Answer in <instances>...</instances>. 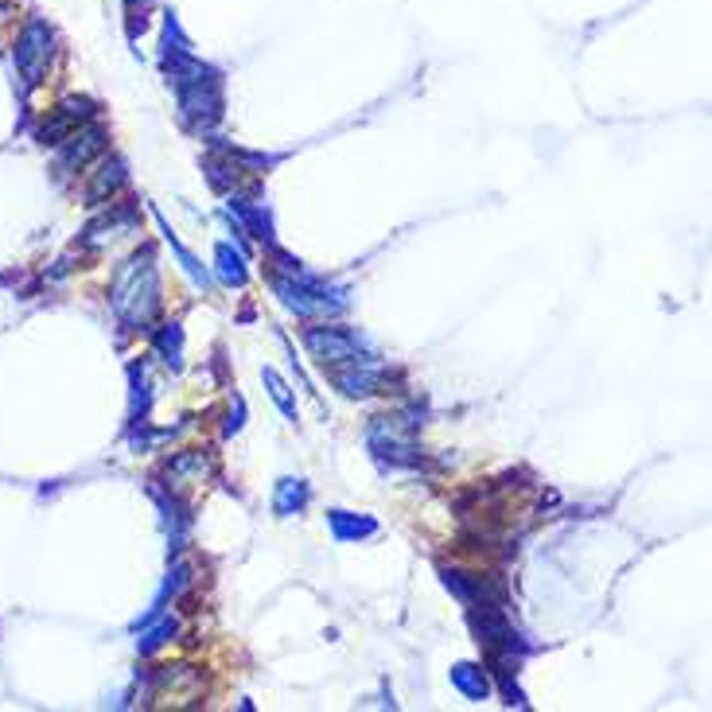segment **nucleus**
Wrapping results in <instances>:
<instances>
[{
  "instance_id": "f257e3e1",
  "label": "nucleus",
  "mask_w": 712,
  "mask_h": 712,
  "mask_svg": "<svg viewBox=\"0 0 712 712\" xmlns=\"http://www.w3.org/2000/svg\"><path fill=\"white\" fill-rule=\"evenodd\" d=\"M47 55H51V32H47V24L32 20L24 28V36L16 39V67L24 71L28 82H36L43 63H47Z\"/></svg>"
}]
</instances>
